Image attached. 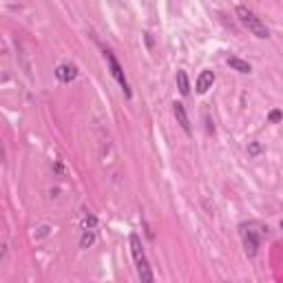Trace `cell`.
Here are the masks:
<instances>
[{
	"label": "cell",
	"instance_id": "obj_10",
	"mask_svg": "<svg viewBox=\"0 0 283 283\" xmlns=\"http://www.w3.org/2000/svg\"><path fill=\"white\" fill-rule=\"evenodd\" d=\"M93 241H95V235L86 230V233L82 235V239H80V246H82V248H89L91 244H93Z\"/></svg>",
	"mask_w": 283,
	"mask_h": 283
},
{
	"label": "cell",
	"instance_id": "obj_7",
	"mask_svg": "<svg viewBox=\"0 0 283 283\" xmlns=\"http://www.w3.org/2000/svg\"><path fill=\"white\" fill-rule=\"evenodd\" d=\"M212 82H215V73L208 71V69L201 71L199 78H197V93H206V91L212 86Z\"/></svg>",
	"mask_w": 283,
	"mask_h": 283
},
{
	"label": "cell",
	"instance_id": "obj_13",
	"mask_svg": "<svg viewBox=\"0 0 283 283\" xmlns=\"http://www.w3.org/2000/svg\"><path fill=\"white\" fill-rule=\"evenodd\" d=\"M281 228H283V219H281Z\"/></svg>",
	"mask_w": 283,
	"mask_h": 283
},
{
	"label": "cell",
	"instance_id": "obj_3",
	"mask_svg": "<svg viewBox=\"0 0 283 283\" xmlns=\"http://www.w3.org/2000/svg\"><path fill=\"white\" fill-rule=\"evenodd\" d=\"M241 237H244V248H246V255L248 257H257L259 250V237L255 235V230H241Z\"/></svg>",
	"mask_w": 283,
	"mask_h": 283
},
{
	"label": "cell",
	"instance_id": "obj_12",
	"mask_svg": "<svg viewBox=\"0 0 283 283\" xmlns=\"http://www.w3.org/2000/svg\"><path fill=\"white\" fill-rule=\"evenodd\" d=\"M281 118H283L281 111H272V113H270V122H279Z\"/></svg>",
	"mask_w": 283,
	"mask_h": 283
},
{
	"label": "cell",
	"instance_id": "obj_9",
	"mask_svg": "<svg viewBox=\"0 0 283 283\" xmlns=\"http://www.w3.org/2000/svg\"><path fill=\"white\" fill-rule=\"evenodd\" d=\"M177 86H180V93L182 95H188L190 93V84H188V76H186V71H177Z\"/></svg>",
	"mask_w": 283,
	"mask_h": 283
},
{
	"label": "cell",
	"instance_id": "obj_2",
	"mask_svg": "<svg viewBox=\"0 0 283 283\" xmlns=\"http://www.w3.org/2000/svg\"><path fill=\"white\" fill-rule=\"evenodd\" d=\"M104 55H106V60H108V67H111V76L118 80V84L124 89V93L126 97H131V89H129V82H126V78H124V71H122V67H120V62H118V58L113 55V51H104Z\"/></svg>",
	"mask_w": 283,
	"mask_h": 283
},
{
	"label": "cell",
	"instance_id": "obj_8",
	"mask_svg": "<svg viewBox=\"0 0 283 283\" xmlns=\"http://www.w3.org/2000/svg\"><path fill=\"white\" fill-rule=\"evenodd\" d=\"M226 62H228V67H230V69H235V71H239V73H250V71H252V67L248 65L246 60L237 58V55H230Z\"/></svg>",
	"mask_w": 283,
	"mask_h": 283
},
{
	"label": "cell",
	"instance_id": "obj_1",
	"mask_svg": "<svg viewBox=\"0 0 283 283\" xmlns=\"http://www.w3.org/2000/svg\"><path fill=\"white\" fill-rule=\"evenodd\" d=\"M237 16H239V20L244 22V27L252 33V36L261 38V40L270 38V31H268V27L263 25V20L259 18L252 9H248L246 5H239V7H237Z\"/></svg>",
	"mask_w": 283,
	"mask_h": 283
},
{
	"label": "cell",
	"instance_id": "obj_5",
	"mask_svg": "<svg viewBox=\"0 0 283 283\" xmlns=\"http://www.w3.org/2000/svg\"><path fill=\"white\" fill-rule=\"evenodd\" d=\"M135 263H137V274H140V281L142 283H153V270L151 265H148V259L140 255L135 257Z\"/></svg>",
	"mask_w": 283,
	"mask_h": 283
},
{
	"label": "cell",
	"instance_id": "obj_11",
	"mask_svg": "<svg viewBox=\"0 0 283 283\" xmlns=\"http://www.w3.org/2000/svg\"><path fill=\"white\" fill-rule=\"evenodd\" d=\"M259 153H261V144L252 142L250 146H248V155H252V157H255V155H259Z\"/></svg>",
	"mask_w": 283,
	"mask_h": 283
},
{
	"label": "cell",
	"instance_id": "obj_4",
	"mask_svg": "<svg viewBox=\"0 0 283 283\" xmlns=\"http://www.w3.org/2000/svg\"><path fill=\"white\" fill-rule=\"evenodd\" d=\"M173 113H175V118H177V124L184 129V133L186 135H190L193 133V129H190V120H188V113H186V108H184V104L182 102H175L173 104Z\"/></svg>",
	"mask_w": 283,
	"mask_h": 283
},
{
	"label": "cell",
	"instance_id": "obj_6",
	"mask_svg": "<svg viewBox=\"0 0 283 283\" xmlns=\"http://www.w3.org/2000/svg\"><path fill=\"white\" fill-rule=\"evenodd\" d=\"M55 78L60 80V82L69 84V82H73V80L78 78V69L73 67V65H60V67L55 69Z\"/></svg>",
	"mask_w": 283,
	"mask_h": 283
}]
</instances>
